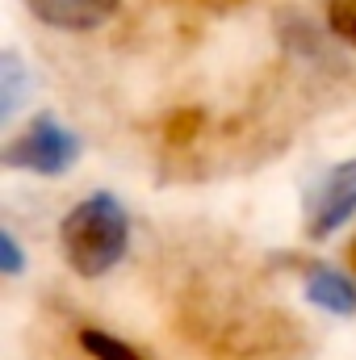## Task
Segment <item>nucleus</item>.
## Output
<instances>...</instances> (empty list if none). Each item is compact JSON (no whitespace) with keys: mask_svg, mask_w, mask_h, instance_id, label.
I'll return each instance as SVG.
<instances>
[{"mask_svg":"<svg viewBox=\"0 0 356 360\" xmlns=\"http://www.w3.org/2000/svg\"><path fill=\"white\" fill-rule=\"evenodd\" d=\"M4 168H21V172H38V176H59L80 160V139L76 130H68L59 117L38 113L8 147H4Z\"/></svg>","mask_w":356,"mask_h":360,"instance_id":"f03ea898","label":"nucleus"},{"mask_svg":"<svg viewBox=\"0 0 356 360\" xmlns=\"http://www.w3.org/2000/svg\"><path fill=\"white\" fill-rule=\"evenodd\" d=\"M126 243H130V218H126L122 201L109 193H92L80 205H72L59 226L63 260L80 276L109 272L126 256Z\"/></svg>","mask_w":356,"mask_h":360,"instance_id":"f257e3e1","label":"nucleus"},{"mask_svg":"<svg viewBox=\"0 0 356 360\" xmlns=\"http://www.w3.org/2000/svg\"><path fill=\"white\" fill-rule=\"evenodd\" d=\"M25 68H21V59L13 55V51H4L0 55V117H13L17 113V105H21V96H25Z\"/></svg>","mask_w":356,"mask_h":360,"instance_id":"423d86ee","label":"nucleus"},{"mask_svg":"<svg viewBox=\"0 0 356 360\" xmlns=\"http://www.w3.org/2000/svg\"><path fill=\"white\" fill-rule=\"evenodd\" d=\"M80 348H84L92 360H143L126 340H117V335H109V331H96V327H84V331H80Z\"/></svg>","mask_w":356,"mask_h":360,"instance_id":"0eeeda50","label":"nucleus"},{"mask_svg":"<svg viewBox=\"0 0 356 360\" xmlns=\"http://www.w3.org/2000/svg\"><path fill=\"white\" fill-rule=\"evenodd\" d=\"M201 109H177L172 117H168V143H189L197 130H201Z\"/></svg>","mask_w":356,"mask_h":360,"instance_id":"1a4fd4ad","label":"nucleus"},{"mask_svg":"<svg viewBox=\"0 0 356 360\" xmlns=\"http://www.w3.org/2000/svg\"><path fill=\"white\" fill-rule=\"evenodd\" d=\"M348 256H352V269H356V243H352V252H348Z\"/></svg>","mask_w":356,"mask_h":360,"instance_id":"9b49d317","label":"nucleus"},{"mask_svg":"<svg viewBox=\"0 0 356 360\" xmlns=\"http://www.w3.org/2000/svg\"><path fill=\"white\" fill-rule=\"evenodd\" d=\"M327 25L336 38L356 46V0H327Z\"/></svg>","mask_w":356,"mask_h":360,"instance_id":"6e6552de","label":"nucleus"},{"mask_svg":"<svg viewBox=\"0 0 356 360\" xmlns=\"http://www.w3.org/2000/svg\"><path fill=\"white\" fill-rule=\"evenodd\" d=\"M30 13L42 21V25H55V30H96L105 25L122 0H25Z\"/></svg>","mask_w":356,"mask_h":360,"instance_id":"20e7f679","label":"nucleus"},{"mask_svg":"<svg viewBox=\"0 0 356 360\" xmlns=\"http://www.w3.org/2000/svg\"><path fill=\"white\" fill-rule=\"evenodd\" d=\"M0 269L8 272V276L21 272V248H17L13 231H0Z\"/></svg>","mask_w":356,"mask_h":360,"instance_id":"9d476101","label":"nucleus"},{"mask_svg":"<svg viewBox=\"0 0 356 360\" xmlns=\"http://www.w3.org/2000/svg\"><path fill=\"white\" fill-rule=\"evenodd\" d=\"M306 297L327 314H344V319L356 314V285L331 264H310L306 269Z\"/></svg>","mask_w":356,"mask_h":360,"instance_id":"39448f33","label":"nucleus"},{"mask_svg":"<svg viewBox=\"0 0 356 360\" xmlns=\"http://www.w3.org/2000/svg\"><path fill=\"white\" fill-rule=\"evenodd\" d=\"M352 214H356V160H344V164H336L327 176L319 180V188L310 197L306 231H310V239H327Z\"/></svg>","mask_w":356,"mask_h":360,"instance_id":"7ed1b4c3","label":"nucleus"}]
</instances>
